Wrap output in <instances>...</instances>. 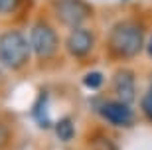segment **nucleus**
<instances>
[{
  "mask_svg": "<svg viewBox=\"0 0 152 150\" xmlns=\"http://www.w3.org/2000/svg\"><path fill=\"white\" fill-rule=\"evenodd\" d=\"M109 51L118 59H132L140 53L144 45L142 28L134 22H118L115 24L107 38Z\"/></svg>",
  "mask_w": 152,
  "mask_h": 150,
  "instance_id": "obj_1",
  "label": "nucleus"
},
{
  "mask_svg": "<svg viewBox=\"0 0 152 150\" xmlns=\"http://www.w3.org/2000/svg\"><path fill=\"white\" fill-rule=\"evenodd\" d=\"M30 40L18 30H8L0 36V63L6 69H22L30 59Z\"/></svg>",
  "mask_w": 152,
  "mask_h": 150,
  "instance_id": "obj_2",
  "label": "nucleus"
},
{
  "mask_svg": "<svg viewBox=\"0 0 152 150\" xmlns=\"http://www.w3.org/2000/svg\"><path fill=\"white\" fill-rule=\"evenodd\" d=\"M53 12H56V18L59 20V24H63L71 30L81 28L93 14L91 4L85 0H56Z\"/></svg>",
  "mask_w": 152,
  "mask_h": 150,
  "instance_id": "obj_3",
  "label": "nucleus"
},
{
  "mask_svg": "<svg viewBox=\"0 0 152 150\" xmlns=\"http://www.w3.org/2000/svg\"><path fill=\"white\" fill-rule=\"evenodd\" d=\"M30 45H32V51L39 59H50V57L56 56L57 45H59L57 32L50 24L38 22L30 32Z\"/></svg>",
  "mask_w": 152,
  "mask_h": 150,
  "instance_id": "obj_4",
  "label": "nucleus"
},
{
  "mask_svg": "<svg viewBox=\"0 0 152 150\" xmlns=\"http://www.w3.org/2000/svg\"><path fill=\"white\" fill-rule=\"evenodd\" d=\"M93 44H95V36H93V32L87 30V28H83V26L71 30L69 36H67V42H65L67 51L73 57H77V59L89 56L91 50H93Z\"/></svg>",
  "mask_w": 152,
  "mask_h": 150,
  "instance_id": "obj_5",
  "label": "nucleus"
},
{
  "mask_svg": "<svg viewBox=\"0 0 152 150\" xmlns=\"http://www.w3.org/2000/svg\"><path fill=\"white\" fill-rule=\"evenodd\" d=\"M99 113H101V117L105 121L115 124V127H129L132 122V119H134L130 107L126 103H123V101H107V103L101 105Z\"/></svg>",
  "mask_w": 152,
  "mask_h": 150,
  "instance_id": "obj_6",
  "label": "nucleus"
},
{
  "mask_svg": "<svg viewBox=\"0 0 152 150\" xmlns=\"http://www.w3.org/2000/svg\"><path fill=\"white\" fill-rule=\"evenodd\" d=\"M134 73L130 69H118L117 75L113 79V87H115V93H117L118 101L123 103H132L134 101V95H136V87H134Z\"/></svg>",
  "mask_w": 152,
  "mask_h": 150,
  "instance_id": "obj_7",
  "label": "nucleus"
},
{
  "mask_svg": "<svg viewBox=\"0 0 152 150\" xmlns=\"http://www.w3.org/2000/svg\"><path fill=\"white\" fill-rule=\"evenodd\" d=\"M32 113H34V119L38 121L39 127H44V128L50 127V121H48V93H45V91H42V93L38 95Z\"/></svg>",
  "mask_w": 152,
  "mask_h": 150,
  "instance_id": "obj_8",
  "label": "nucleus"
},
{
  "mask_svg": "<svg viewBox=\"0 0 152 150\" xmlns=\"http://www.w3.org/2000/svg\"><path fill=\"white\" fill-rule=\"evenodd\" d=\"M56 134H57V138L63 140V142H67V140H71L75 136V124L71 119H59L56 124Z\"/></svg>",
  "mask_w": 152,
  "mask_h": 150,
  "instance_id": "obj_9",
  "label": "nucleus"
},
{
  "mask_svg": "<svg viewBox=\"0 0 152 150\" xmlns=\"http://www.w3.org/2000/svg\"><path fill=\"white\" fill-rule=\"evenodd\" d=\"M83 83H85V87H89V89H93V91L101 89V85H103V73L101 71H89L83 77Z\"/></svg>",
  "mask_w": 152,
  "mask_h": 150,
  "instance_id": "obj_10",
  "label": "nucleus"
},
{
  "mask_svg": "<svg viewBox=\"0 0 152 150\" xmlns=\"http://www.w3.org/2000/svg\"><path fill=\"white\" fill-rule=\"evenodd\" d=\"M91 150H117V146L109 138H105V136H97L91 142Z\"/></svg>",
  "mask_w": 152,
  "mask_h": 150,
  "instance_id": "obj_11",
  "label": "nucleus"
},
{
  "mask_svg": "<svg viewBox=\"0 0 152 150\" xmlns=\"http://www.w3.org/2000/svg\"><path fill=\"white\" fill-rule=\"evenodd\" d=\"M20 4V0H0V14H10Z\"/></svg>",
  "mask_w": 152,
  "mask_h": 150,
  "instance_id": "obj_12",
  "label": "nucleus"
},
{
  "mask_svg": "<svg viewBox=\"0 0 152 150\" xmlns=\"http://www.w3.org/2000/svg\"><path fill=\"white\" fill-rule=\"evenodd\" d=\"M142 109H144V113L152 119V93H146V97L142 99Z\"/></svg>",
  "mask_w": 152,
  "mask_h": 150,
  "instance_id": "obj_13",
  "label": "nucleus"
},
{
  "mask_svg": "<svg viewBox=\"0 0 152 150\" xmlns=\"http://www.w3.org/2000/svg\"><path fill=\"white\" fill-rule=\"evenodd\" d=\"M6 140H8V130H6V127L0 124V146H4Z\"/></svg>",
  "mask_w": 152,
  "mask_h": 150,
  "instance_id": "obj_14",
  "label": "nucleus"
},
{
  "mask_svg": "<svg viewBox=\"0 0 152 150\" xmlns=\"http://www.w3.org/2000/svg\"><path fill=\"white\" fill-rule=\"evenodd\" d=\"M146 51H148V56H150V59H152V36H150V40H148V44H146Z\"/></svg>",
  "mask_w": 152,
  "mask_h": 150,
  "instance_id": "obj_15",
  "label": "nucleus"
},
{
  "mask_svg": "<svg viewBox=\"0 0 152 150\" xmlns=\"http://www.w3.org/2000/svg\"><path fill=\"white\" fill-rule=\"evenodd\" d=\"M148 93H152V81H150V89H148Z\"/></svg>",
  "mask_w": 152,
  "mask_h": 150,
  "instance_id": "obj_16",
  "label": "nucleus"
}]
</instances>
